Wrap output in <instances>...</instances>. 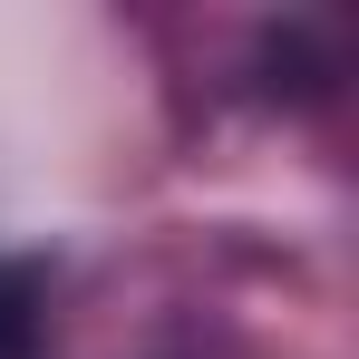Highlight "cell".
Returning a JSON list of instances; mask_svg holds the SVG:
<instances>
[{"instance_id": "obj_1", "label": "cell", "mask_w": 359, "mask_h": 359, "mask_svg": "<svg viewBox=\"0 0 359 359\" xmlns=\"http://www.w3.org/2000/svg\"><path fill=\"white\" fill-rule=\"evenodd\" d=\"M39 340V262H0V359H29Z\"/></svg>"}]
</instances>
